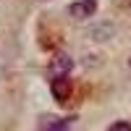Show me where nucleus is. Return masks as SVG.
Here are the masks:
<instances>
[{
  "instance_id": "nucleus-2",
  "label": "nucleus",
  "mask_w": 131,
  "mask_h": 131,
  "mask_svg": "<svg viewBox=\"0 0 131 131\" xmlns=\"http://www.w3.org/2000/svg\"><path fill=\"white\" fill-rule=\"evenodd\" d=\"M94 10H97V3H94V0H76V3H71L68 13H71L73 18H89Z\"/></svg>"
},
{
  "instance_id": "nucleus-3",
  "label": "nucleus",
  "mask_w": 131,
  "mask_h": 131,
  "mask_svg": "<svg viewBox=\"0 0 131 131\" xmlns=\"http://www.w3.org/2000/svg\"><path fill=\"white\" fill-rule=\"evenodd\" d=\"M52 97H55L58 102H66L71 97V81L66 79V76H55V79H52Z\"/></svg>"
},
{
  "instance_id": "nucleus-1",
  "label": "nucleus",
  "mask_w": 131,
  "mask_h": 131,
  "mask_svg": "<svg viewBox=\"0 0 131 131\" xmlns=\"http://www.w3.org/2000/svg\"><path fill=\"white\" fill-rule=\"evenodd\" d=\"M71 68H73V60L66 55V52H58V55L50 60V73H52V79H55V76H66Z\"/></svg>"
},
{
  "instance_id": "nucleus-5",
  "label": "nucleus",
  "mask_w": 131,
  "mask_h": 131,
  "mask_svg": "<svg viewBox=\"0 0 131 131\" xmlns=\"http://www.w3.org/2000/svg\"><path fill=\"white\" fill-rule=\"evenodd\" d=\"M42 126L47 131H58V128L71 126V118H42Z\"/></svg>"
},
{
  "instance_id": "nucleus-4",
  "label": "nucleus",
  "mask_w": 131,
  "mask_h": 131,
  "mask_svg": "<svg viewBox=\"0 0 131 131\" xmlns=\"http://www.w3.org/2000/svg\"><path fill=\"white\" fill-rule=\"evenodd\" d=\"M89 34H92V39H110L113 34H115V26L110 24V21H102V24H94L92 26V31H89Z\"/></svg>"
},
{
  "instance_id": "nucleus-7",
  "label": "nucleus",
  "mask_w": 131,
  "mask_h": 131,
  "mask_svg": "<svg viewBox=\"0 0 131 131\" xmlns=\"http://www.w3.org/2000/svg\"><path fill=\"white\" fill-rule=\"evenodd\" d=\"M128 68H131V60H128Z\"/></svg>"
},
{
  "instance_id": "nucleus-6",
  "label": "nucleus",
  "mask_w": 131,
  "mask_h": 131,
  "mask_svg": "<svg viewBox=\"0 0 131 131\" xmlns=\"http://www.w3.org/2000/svg\"><path fill=\"white\" fill-rule=\"evenodd\" d=\"M110 131H131V123L128 121H115V123H110Z\"/></svg>"
}]
</instances>
